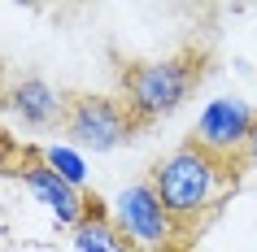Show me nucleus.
<instances>
[{
  "label": "nucleus",
  "instance_id": "obj_1",
  "mask_svg": "<svg viewBox=\"0 0 257 252\" xmlns=\"http://www.w3.org/2000/svg\"><path fill=\"white\" fill-rule=\"evenodd\" d=\"M153 191L162 196L175 222L201 217L205 209H214V200L227 187V161H218L214 152H205L196 144H183L175 152H166L153 165Z\"/></svg>",
  "mask_w": 257,
  "mask_h": 252
},
{
  "label": "nucleus",
  "instance_id": "obj_2",
  "mask_svg": "<svg viewBox=\"0 0 257 252\" xmlns=\"http://www.w3.org/2000/svg\"><path fill=\"white\" fill-rule=\"evenodd\" d=\"M196 74H201V66H196V57H192V53L126 66V70H122V96H126L122 105H126V113L136 118V126L157 122V118L175 113V109L188 100Z\"/></svg>",
  "mask_w": 257,
  "mask_h": 252
},
{
  "label": "nucleus",
  "instance_id": "obj_3",
  "mask_svg": "<svg viewBox=\"0 0 257 252\" xmlns=\"http://www.w3.org/2000/svg\"><path fill=\"white\" fill-rule=\"evenodd\" d=\"M61 131L70 135V144L87 148V152H113L118 144L131 139L136 118H131L126 105L113 100V96H74L70 109H66Z\"/></svg>",
  "mask_w": 257,
  "mask_h": 252
},
{
  "label": "nucleus",
  "instance_id": "obj_4",
  "mask_svg": "<svg viewBox=\"0 0 257 252\" xmlns=\"http://www.w3.org/2000/svg\"><path fill=\"white\" fill-rule=\"evenodd\" d=\"M113 226L136 248H149V252H166L175 239V217L162 204V196L153 191V183H131L113 196Z\"/></svg>",
  "mask_w": 257,
  "mask_h": 252
},
{
  "label": "nucleus",
  "instance_id": "obj_5",
  "mask_svg": "<svg viewBox=\"0 0 257 252\" xmlns=\"http://www.w3.org/2000/svg\"><path fill=\"white\" fill-rule=\"evenodd\" d=\"M257 126V113L244 100L235 96H218L209 105L201 109V118H196V131H192V144L205 148V152H214L218 161H231L235 152L248 148V135Z\"/></svg>",
  "mask_w": 257,
  "mask_h": 252
},
{
  "label": "nucleus",
  "instance_id": "obj_6",
  "mask_svg": "<svg viewBox=\"0 0 257 252\" xmlns=\"http://www.w3.org/2000/svg\"><path fill=\"white\" fill-rule=\"evenodd\" d=\"M22 183H27L31 196L40 200V204L53 213L61 226H70V230H74V226H79L83 217L92 213L87 196H83L74 183H66V178H61L57 170H48L44 161H31V165H22Z\"/></svg>",
  "mask_w": 257,
  "mask_h": 252
},
{
  "label": "nucleus",
  "instance_id": "obj_7",
  "mask_svg": "<svg viewBox=\"0 0 257 252\" xmlns=\"http://www.w3.org/2000/svg\"><path fill=\"white\" fill-rule=\"evenodd\" d=\"M0 105L9 109L22 126H31V131H48L57 122H66V109H70L61 100V92L44 79H18L9 92L0 96Z\"/></svg>",
  "mask_w": 257,
  "mask_h": 252
},
{
  "label": "nucleus",
  "instance_id": "obj_8",
  "mask_svg": "<svg viewBox=\"0 0 257 252\" xmlns=\"http://www.w3.org/2000/svg\"><path fill=\"white\" fill-rule=\"evenodd\" d=\"M74 252H136V243L113 226V217H105L100 209H92L79 226H74Z\"/></svg>",
  "mask_w": 257,
  "mask_h": 252
},
{
  "label": "nucleus",
  "instance_id": "obj_9",
  "mask_svg": "<svg viewBox=\"0 0 257 252\" xmlns=\"http://www.w3.org/2000/svg\"><path fill=\"white\" fill-rule=\"evenodd\" d=\"M44 165H48V170H57L61 178H66V183H74V187L83 183V161L74 157V152H66V148H48Z\"/></svg>",
  "mask_w": 257,
  "mask_h": 252
},
{
  "label": "nucleus",
  "instance_id": "obj_10",
  "mask_svg": "<svg viewBox=\"0 0 257 252\" xmlns=\"http://www.w3.org/2000/svg\"><path fill=\"white\" fill-rule=\"evenodd\" d=\"M244 157L257 165V126H253V135H248V148H244Z\"/></svg>",
  "mask_w": 257,
  "mask_h": 252
},
{
  "label": "nucleus",
  "instance_id": "obj_11",
  "mask_svg": "<svg viewBox=\"0 0 257 252\" xmlns=\"http://www.w3.org/2000/svg\"><path fill=\"white\" fill-rule=\"evenodd\" d=\"M166 252H175V248H166Z\"/></svg>",
  "mask_w": 257,
  "mask_h": 252
},
{
  "label": "nucleus",
  "instance_id": "obj_12",
  "mask_svg": "<svg viewBox=\"0 0 257 252\" xmlns=\"http://www.w3.org/2000/svg\"><path fill=\"white\" fill-rule=\"evenodd\" d=\"M0 96H5V92H0Z\"/></svg>",
  "mask_w": 257,
  "mask_h": 252
}]
</instances>
